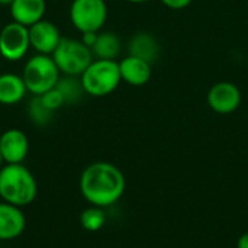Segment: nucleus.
Instances as JSON below:
<instances>
[{
	"mask_svg": "<svg viewBox=\"0 0 248 248\" xmlns=\"http://www.w3.org/2000/svg\"><path fill=\"white\" fill-rule=\"evenodd\" d=\"M126 180L121 169L108 161L89 164L80 176V192L93 206L108 208L116 203L125 192Z\"/></svg>",
	"mask_w": 248,
	"mask_h": 248,
	"instance_id": "nucleus-1",
	"label": "nucleus"
},
{
	"mask_svg": "<svg viewBox=\"0 0 248 248\" xmlns=\"http://www.w3.org/2000/svg\"><path fill=\"white\" fill-rule=\"evenodd\" d=\"M38 183L32 171L20 164H4L0 169L1 202L25 208L36 199Z\"/></svg>",
	"mask_w": 248,
	"mask_h": 248,
	"instance_id": "nucleus-2",
	"label": "nucleus"
},
{
	"mask_svg": "<svg viewBox=\"0 0 248 248\" xmlns=\"http://www.w3.org/2000/svg\"><path fill=\"white\" fill-rule=\"evenodd\" d=\"M80 81L86 94L93 97L109 96L122 81L119 62L116 60L94 58L80 76Z\"/></svg>",
	"mask_w": 248,
	"mask_h": 248,
	"instance_id": "nucleus-3",
	"label": "nucleus"
},
{
	"mask_svg": "<svg viewBox=\"0 0 248 248\" xmlns=\"http://www.w3.org/2000/svg\"><path fill=\"white\" fill-rule=\"evenodd\" d=\"M61 77V73L51 55L35 54L31 57L22 70V78L29 93L41 96L54 89Z\"/></svg>",
	"mask_w": 248,
	"mask_h": 248,
	"instance_id": "nucleus-4",
	"label": "nucleus"
},
{
	"mask_svg": "<svg viewBox=\"0 0 248 248\" xmlns=\"http://www.w3.org/2000/svg\"><path fill=\"white\" fill-rule=\"evenodd\" d=\"M51 57L62 76L73 77H80L94 60L92 49L73 38H62Z\"/></svg>",
	"mask_w": 248,
	"mask_h": 248,
	"instance_id": "nucleus-5",
	"label": "nucleus"
},
{
	"mask_svg": "<svg viewBox=\"0 0 248 248\" xmlns=\"http://www.w3.org/2000/svg\"><path fill=\"white\" fill-rule=\"evenodd\" d=\"M68 15L80 33L100 32L108 19V4L105 0H73Z\"/></svg>",
	"mask_w": 248,
	"mask_h": 248,
	"instance_id": "nucleus-6",
	"label": "nucleus"
},
{
	"mask_svg": "<svg viewBox=\"0 0 248 248\" xmlns=\"http://www.w3.org/2000/svg\"><path fill=\"white\" fill-rule=\"evenodd\" d=\"M31 48L29 29L17 22L6 23L0 31V55L10 62L20 61Z\"/></svg>",
	"mask_w": 248,
	"mask_h": 248,
	"instance_id": "nucleus-7",
	"label": "nucleus"
},
{
	"mask_svg": "<svg viewBox=\"0 0 248 248\" xmlns=\"http://www.w3.org/2000/svg\"><path fill=\"white\" fill-rule=\"evenodd\" d=\"M241 90L232 81H218L206 94L208 106L219 115H230L235 112L241 105Z\"/></svg>",
	"mask_w": 248,
	"mask_h": 248,
	"instance_id": "nucleus-8",
	"label": "nucleus"
},
{
	"mask_svg": "<svg viewBox=\"0 0 248 248\" xmlns=\"http://www.w3.org/2000/svg\"><path fill=\"white\" fill-rule=\"evenodd\" d=\"M28 29H29L31 48H33L36 54L52 55V52L55 51V48L62 39L57 25L46 19L33 23Z\"/></svg>",
	"mask_w": 248,
	"mask_h": 248,
	"instance_id": "nucleus-9",
	"label": "nucleus"
},
{
	"mask_svg": "<svg viewBox=\"0 0 248 248\" xmlns=\"http://www.w3.org/2000/svg\"><path fill=\"white\" fill-rule=\"evenodd\" d=\"M0 153L4 164H20L29 153V140L17 128L6 129L0 135Z\"/></svg>",
	"mask_w": 248,
	"mask_h": 248,
	"instance_id": "nucleus-10",
	"label": "nucleus"
},
{
	"mask_svg": "<svg viewBox=\"0 0 248 248\" xmlns=\"http://www.w3.org/2000/svg\"><path fill=\"white\" fill-rule=\"evenodd\" d=\"M26 228V218L22 208L0 202V241L19 238Z\"/></svg>",
	"mask_w": 248,
	"mask_h": 248,
	"instance_id": "nucleus-11",
	"label": "nucleus"
},
{
	"mask_svg": "<svg viewBox=\"0 0 248 248\" xmlns=\"http://www.w3.org/2000/svg\"><path fill=\"white\" fill-rule=\"evenodd\" d=\"M119 71H121L122 81H125L132 87L145 86L153 74L151 62L129 54L119 61Z\"/></svg>",
	"mask_w": 248,
	"mask_h": 248,
	"instance_id": "nucleus-12",
	"label": "nucleus"
},
{
	"mask_svg": "<svg viewBox=\"0 0 248 248\" xmlns=\"http://www.w3.org/2000/svg\"><path fill=\"white\" fill-rule=\"evenodd\" d=\"M10 15L13 22H17L26 28L44 19L46 12L45 0H13L10 4Z\"/></svg>",
	"mask_w": 248,
	"mask_h": 248,
	"instance_id": "nucleus-13",
	"label": "nucleus"
},
{
	"mask_svg": "<svg viewBox=\"0 0 248 248\" xmlns=\"http://www.w3.org/2000/svg\"><path fill=\"white\" fill-rule=\"evenodd\" d=\"M26 93L28 89L22 76L13 73L0 74V105H16L25 97Z\"/></svg>",
	"mask_w": 248,
	"mask_h": 248,
	"instance_id": "nucleus-14",
	"label": "nucleus"
},
{
	"mask_svg": "<svg viewBox=\"0 0 248 248\" xmlns=\"http://www.w3.org/2000/svg\"><path fill=\"white\" fill-rule=\"evenodd\" d=\"M158 51L160 48L157 39L148 32H138L128 42L129 55L142 58L148 62H154L157 60Z\"/></svg>",
	"mask_w": 248,
	"mask_h": 248,
	"instance_id": "nucleus-15",
	"label": "nucleus"
},
{
	"mask_svg": "<svg viewBox=\"0 0 248 248\" xmlns=\"http://www.w3.org/2000/svg\"><path fill=\"white\" fill-rule=\"evenodd\" d=\"M122 42L121 38L110 31H100L97 33V39L92 46L93 57L100 60H116L121 54Z\"/></svg>",
	"mask_w": 248,
	"mask_h": 248,
	"instance_id": "nucleus-16",
	"label": "nucleus"
},
{
	"mask_svg": "<svg viewBox=\"0 0 248 248\" xmlns=\"http://www.w3.org/2000/svg\"><path fill=\"white\" fill-rule=\"evenodd\" d=\"M55 89L60 92V94L64 99V105H74L77 103L84 93V89L81 86L80 77H73V76H62L60 77Z\"/></svg>",
	"mask_w": 248,
	"mask_h": 248,
	"instance_id": "nucleus-17",
	"label": "nucleus"
},
{
	"mask_svg": "<svg viewBox=\"0 0 248 248\" xmlns=\"http://www.w3.org/2000/svg\"><path fill=\"white\" fill-rule=\"evenodd\" d=\"M105 224H106V214L103 208L92 205L87 209H84L80 215V225L89 232L100 231Z\"/></svg>",
	"mask_w": 248,
	"mask_h": 248,
	"instance_id": "nucleus-18",
	"label": "nucleus"
},
{
	"mask_svg": "<svg viewBox=\"0 0 248 248\" xmlns=\"http://www.w3.org/2000/svg\"><path fill=\"white\" fill-rule=\"evenodd\" d=\"M28 116L36 125H46L52 119L54 112H51L48 108H45V105L41 102L39 96H33L28 106Z\"/></svg>",
	"mask_w": 248,
	"mask_h": 248,
	"instance_id": "nucleus-19",
	"label": "nucleus"
},
{
	"mask_svg": "<svg viewBox=\"0 0 248 248\" xmlns=\"http://www.w3.org/2000/svg\"><path fill=\"white\" fill-rule=\"evenodd\" d=\"M39 99H41V102L45 105V108H48L51 112L58 110V109L64 105V99H62V96L60 94V92H58L55 87L51 89V90H48L46 93L41 94Z\"/></svg>",
	"mask_w": 248,
	"mask_h": 248,
	"instance_id": "nucleus-20",
	"label": "nucleus"
},
{
	"mask_svg": "<svg viewBox=\"0 0 248 248\" xmlns=\"http://www.w3.org/2000/svg\"><path fill=\"white\" fill-rule=\"evenodd\" d=\"M160 1L171 10H182V9H186L187 6H190V3L193 0H160Z\"/></svg>",
	"mask_w": 248,
	"mask_h": 248,
	"instance_id": "nucleus-21",
	"label": "nucleus"
},
{
	"mask_svg": "<svg viewBox=\"0 0 248 248\" xmlns=\"http://www.w3.org/2000/svg\"><path fill=\"white\" fill-rule=\"evenodd\" d=\"M97 33L99 32H84V33H81V42L86 45V46H89L90 49H92V46L94 45V42H96V39H97Z\"/></svg>",
	"mask_w": 248,
	"mask_h": 248,
	"instance_id": "nucleus-22",
	"label": "nucleus"
},
{
	"mask_svg": "<svg viewBox=\"0 0 248 248\" xmlns=\"http://www.w3.org/2000/svg\"><path fill=\"white\" fill-rule=\"evenodd\" d=\"M237 248H248V232L243 234L238 241H237Z\"/></svg>",
	"mask_w": 248,
	"mask_h": 248,
	"instance_id": "nucleus-23",
	"label": "nucleus"
},
{
	"mask_svg": "<svg viewBox=\"0 0 248 248\" xmlns=\"http://www.w3.org/2000/svg\"><path fill=\"white\" fill-rule=\"evenodd\" d=\"M125 1L132 3V4H142V3H147V1H150V0H125Z\"/></svg>",
	"mask_w": 248,
	"mask_h": 248,
	"instance_id": "nucleus-24",
	"label": "nucleus"
},
{
	"mask_svg": "<svg viewBox=\"0 0 248 248\" xmlns=\"http://www.w3.org/2000/svg\"><path fill=\"white\" fill-rule=\"evenodd\" d=\"M12 1H13V0H0V4H1V6H9Z\"/></svg>",
	"mask_w": 248,
	"mask_h": 248,
	"instance_id": "nucleus-25",
	"label": "nucleus"
},
{
	"mask_svg": "<svg viewBox=\"0 0 248 248\" xmlns=\"http://www.w3.org/2000/svg\"><path fill=\"white\" fill-rule=\"evenodd\" d=\"M4 166V161H3V157H1V153H0V169Z\"/></svg>",
	"mask_w": 248,
	"mask_h": 248,
	"instance_id": "nucleus-26",
	"label": "nucleus"
},
{
	"mask_svg": "<svg viewBox=\"0 0 248 248\" xmlns=\"http://www.w3.org/2000/svg\"><path fill=\"white\" fill-rule=\"evenodd\" d=\"M0 202H1V198H0Z\"/></svg>",
	"mask_w": 248,
	"mask_h": 248,
	"instance_id": "nucleus-27",
	"label": "nucleus"
}]
</instances>
